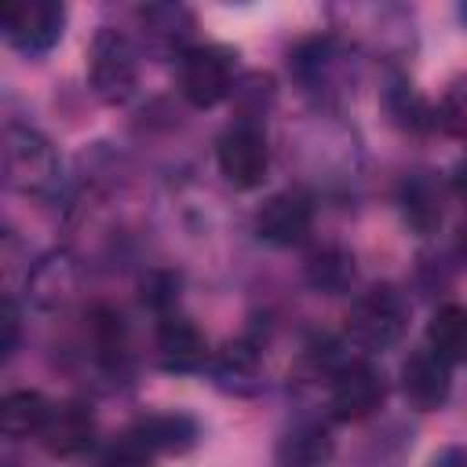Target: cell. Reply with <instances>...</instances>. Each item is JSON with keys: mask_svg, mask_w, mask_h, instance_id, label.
Listing matches in <instances>:
<instances>
[{"mask_svg": "<svg viewBox=\"0 0 467 467\" xmlns=\"http://www.w3.org/2000/svg\"><path fill=\"white\" fill-rule=\"evenodd\" d=\"M88 73H91V88L99 91V99L124 102L135 91V77H139V62H135L131 40L124 33L102 26L95 33V40H91Z\"/></svg>", "mask_w": 467, "mask_h": 467, "instance_id": "cell-1", "label": "cell"}, {"mask_svg": "<svg viewBox=\"0 0 467 467\" xmlns=\"http://www.w3.org/2000/svg\"><path fill=\"white\" fill-rule=\"evenodd\" d=\"M405 317H409V310H405V303H401V296L394 288H368L350 306L347 332L365 350H387L390 343L401 339Z\"/></svg>", "mask_w": 467, "mask_h": 467, "instance_id": "cell-2", "label": "cell"}, {"mask_svg": "<svg viewBox=\"0 0 467 467\" xmlns=\"http://www.w3.org/2000/svg\"><path fill=\"white\" fill-rule=\"evenodd\" d=\"M215 157H219L223 179L230 186H237V190H255L266 179V171H270L266 135L255 124H248V120H241V124H234V128L223 131Z\"/></svg>", "mask_w": 467, "mask_h": 467, "instance_id": "cell-3", "label": "cell"}, {"mask_svg": "<svg viewBox=\"0 0 467 467\" xmlns=\"http://www.w3.org/2000/svg\"><path fill=\"white\" fill-rule=\"evenodd\" d=\"M4 36L26 51L40 55L62 36V4L55 0H7L0 11Z\"/></svg>", "mask_w": 467, "mask_h": 467, "instance_id": "cell-4", "label": "cell"}, {"mask_svg": "<svg viewBox=\"0 0 467 467\" xmlns=\"http://www.w3.org/2000/svg\"><path fill=\"white\" fill-rule=\"evenodd\" d=\"M179 91L190 106L212 109L230 95V58L219 47H190L179 55Z\"/></svg>", "mask_w": 467, "mask_h": 467, "instance_id": "cell-5", "label": "cell"}, {"mask_svg": "<svg viewBox=\"0 0 467 467\" xmlns=\"http://www.w3.org/2000/svg\"><path fill=\"white\" fill-rule=\"evenodd\" d=\"M383 401V376L365 365V361H350L339 365L332 372V387H328V409L336 420L343 423H358L365 416H372Z\"/></svg>", "mask_w": 467, "mask_h": 467, "instance_id": "cell-6", "label": "cell"}, {"mask_svg": "<svg viewBox=\"0 0 467 467\" xmlns=\"http://www.w3.org/2000/svg\"><path fill=\"white\" fill-rule=\"evenodd\" d=\"M4 161H7V175L29 193H40V190L55 186V179H58V157L36 131L11 128L7 146H4Z\"/></svg>", "mask_w": 467, "mask_h": 467, "instance_id": "cell-7", "label": "cell"}, {"mask_svg": "<svg viewBox=\"0 0 467 467\" xmlns=\"http://www.w3.org/2000/svg\"><path fill=\"white\" fill-rule=\"evenodd\" d=\"M310 226H314V204L299 190L274 193L255 215V234L270 244H281V248L299 244L310 234Z\"/></svg>", "mask_w": 467, "mask_h": 467, "instance_id": "cell-8", "label": "cell"}, {"mask_svg": "<svg viewBox=\"0 0 467 467\" xmlns=\"http://www.w3.org/2000/svg\"><path fill=\"white\" fill-rule=\"evenodd\" d=\"M40 445L58 456V460H73V456H84L95 441V416L88 405L80 401H62V405H51V416L44 423V431L36 434Z\"/></svg>", "mask_w": 467, "mask_h": 467, "instance_id": "cell-9", "label": "cell"}, {"mask_svg": "<svg viewBox=\"0 0 467 467\" xmlns=\"http://www.w3.org/2000/svg\"><path fill=\"white\" fill-rule=\"evenodd\" d=\"M449 390H452V376H449V365L438 354L420 350L401 365V394L409 398L412 409L434 412L438 405H445Z\"/></svg>", "mask_w": 467, "mask_h": 467, "instance_id": "cell-10", "label": "cell"}, {"mask_svg": "<svg viewBox=\"0 0 467 467\" xmlns=\"http://www.w3.org/2000/svg\"><path fill=\"white\" fill-rule=\"evenodd\" d=\"M157 358L168 372H197L208 361V339L193 321L164 317L157 328Z\"/></svg>", "mask_w": 467, "mask_h": 467, "instance_id": "cell-11", "label": "cell"}, {"mask_svg": "<svg viewBox=\"0 0 467 467\" xmlns=\"http://www.w3.org/2000/svg\"><path fill=\"white\" fill-rule=\"evenodd\" d=\"M427 350L438 354L445 365L467 361V306L445 303L427 321Z\"/></svg>", "mask_w": 467, "mask_h": 467, "instance_id": "cell-12", "label": "cell"}, {"mask_svg": "<svg viewBox=\"0 0 467 467\" xmlns=\"http://www.w3.org/2000/svg\"><path fill=\"white\" fill-rule=\"evenodd\" d=\"M135 434L153 456L157 452H186L193 441H197V423L190 416H179V412H164V416H146L135 431Z\"/></svg>", "mask_w": 467, "mask_h": 467, "instance_id": "cell-13", "label": "cell"}, {"mask_svg": "<svg viewBox=\"0 0 467 467\" xmlns=\"http://www.w3.org/2000/svg\"><path fill=\"white\" fill-rule=\"evenodd\" d=\"M51 416V405L40 390H11L0 401V427L7 438H29L40 434Z\"/></svg>", "mask_w": 467, "mask_h": 467, "instance_id": "cell-14", "label": "cell"}, {"mask_svg": "<svg viewBox=\"0 0 467 467\" xmlns=\"http://www.w3.org/2000/svg\"><path fill=\"white\" fill-rule=\"evenodd\" d=\"M332 452V438L321 427H296L281 441V460L288 467H321Z\"/></svg>", "mask_w": 467, "mask_h": 467, "instance_id": "cell-15", "label": "cell"}, {"mask_svg": "<svg viewBox=\"0 0 467 467\" xmlns=\"http://www.w3.org/2000/svg\"><path fill=\"white\" fill-rule=\"evenodd\" d=\"M405 201V219L420 230V234H431L438 223H441V197L438 190L427 182V179H412L401 193Z\"/></svg>", "mask_w": 467, "mask_h": 467, "instance_id": "cell-16", "label": "cell"}, {"mask_svg": "<svg viewBox=\"0 0 467 467\" xmlns=\"http://www.w3.org/2000/svg\"><path fill=\"white\" fill-rule=\"evenodd\" d=\"M310 274H314V285H321L325 292H339L354 277V263L343 252H321V255H314Z\"/></svg>", "mask_w": 467, "mask_h": 467, "instance_id": "cell-17", "label": "cell"}, {"mask_svg": "<svg viewBox=\"0 0 467 467\" xmlns=\"http://www.w3.org/2000/svg\"><path fill=\"white\" fill-rule=\"evenodd\" d=\"M91 332H95V347H99L102 358H117L124 350V325L113 310H95Z\"/></svg>", "mask_w": 467, "mask_h": 467, "instance_id": "cell-18", "label": "cell"}, {"mask_svg": "<svg viewBox=\"0 0 467 467\" xmlns=\"http://www.w3.org/2000/svg\"><path fill=\"white\" fill-rule=\"evenodd\" d=\"M153 463V452L135 438V434H124L102 460L99 467H150Z\"/></svg>", "mask_w": 467, "mask_h": 467, "instance_id": "cell-19", "label": "cell"}, {"mask_svg": "<svg viewBox=\"0 0 467 467\" xmlns=\"http://www.w3.org/2000/svg\"><path fill=\"white\" fill-rule=\"evenodd\" d=\"M15 336H18V314H15L11 303H4V354H11Z\"/></svg>", "mask_w": 467, "mask_h": 467, "instance_id": "cell-20", "label": "cell"}, {"mask_svg": "<svg viewBox=\"0 0 467 467\" xmlns=\"http://www.w3.org/2000/svg\"><path fill=\"white\" fill-rule=\"evenodd\" d=\"M452 186H456V193H460V201L467 204V164H463V168L456 171V182H452Z\"/></svg>", "mask_w": 467, "mask_h": 467, "instance_id": "cell-21", "label": "cell"}, {"mask_svg": "<svg viewBox=\"0 0 467 467\" xmlns=\"http://www.w3.org/2000/svg\"><path fill=\"white\" fill-rule=\"evenodd\" d=\"M460 248H463V252H467V230H463V241H460Z\"/></svg>", "mask_w": 467, "mask_h": 467, "instance_id": "cell-22", "label": "cell"}]
</instances>
